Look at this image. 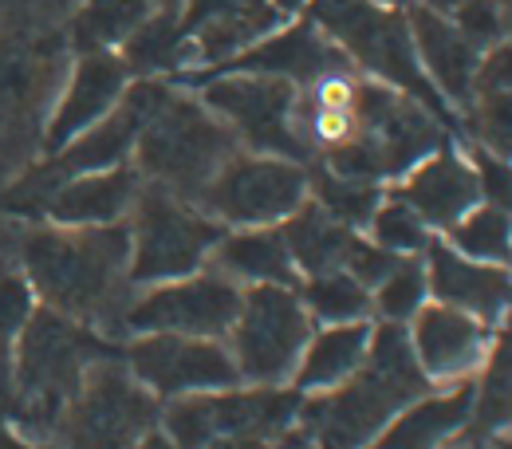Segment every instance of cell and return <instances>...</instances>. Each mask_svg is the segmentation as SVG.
<instances>
[{"label": "cell", "mask_w": 512, "mask_h": 449, "mask_svg": "<svg viewBox=\"0 0 512 449\" xmlns=\"http://www.w3.org/2000/svg\"><path fill=\"white\" fill-rule=\"evenodd\" d=\"M20 276L28 280L40 308H52L83 327H123L130 284V229L119 225H32L20 245Z\"/></svg>", "instance_id": "obj_1"}, {"label": "cell", "mask_w": 512, "mask_h": 449, "mask_svg": "<svg viewBox=\"0 0 512 449\" xmlns=\"http://www.w3.org/2000/svg\"><path fill=\"white\" fill-rule=\"evenodd\" d=\"M430 390L434 386L414 363L406 323H379L363 367L327 394H308L296 430L320 449H367L394 422V414Z\"/></svg>", "instance_id": "obj_2"}, {"label": "cell", "mask_w": 512, "mask_h": 449, "mask_svg": "<svg viewBox=\"0 0 512 449\" xmlns=\"http://www.w3.org/2000/svg\"><path fill=\"white\" fill-rule=\"evenodd\" d=\"M237 150L241 146L233 130L197 95L170 87V95L158 103V111L146 119V127L138 134L130 166L142 174V182H154L186 201H197V193L209 186L221 162Z\"/></svg>", "instance_id": "obj_3"}, {"label": "cell", "mask_w": 512, "mask_h": 449, "mask_svg": "<svg viewBox=\"0 0 512 449\" xmlns=\"http://www.w3.org/2000/svg\"><path fill=\"white\" fill-rule=\"evenodd\" d=\"M99 347L103 343L91 327L36 304L12 347V386L20 394V418L32 434H52L60 426L87 367L103 359Z\"/></svg>", "instance_id": "obj_4"}, {"label": "cell", "mask_w": 512, "mask_h": 449, "mask_svg": "<svg viewBox=\"0 0 512 449\" xmlns=\"http://www.w3.org/2000/svg\"><path fill=\"white\" fill-rule=\"evenodd\" d=\"M308 8H312V24L363 75L406 91L430 115L449 119L446 99L434 91V83L418 64L406 12L371 4V0H308Z\"/></svg>", "instance_id": "obj_5"}, {"label": "cell", "mask_w": 512, "mask_h": 449, "mask_svg": "<svg viewBox=\"0 0 512 449\" xmlns=\"http://www.w3.org/2000/svg\"><path fill=\"white\" fill-rule=\"evenodd\" d=\"M130 284L150 288L166 280L193 276L209 264L213 245L221 241L225 225H217L205 209L178 193L142 182L130 205Z\"/></svg>", "instance_id": "obj_6"}, {"label": "cell", "mask_w": 512, "mask_h": 449, "mask_svg": "<svg viewBox=\"0 0 512 449\" xmlns=\"http://www.w3.org/2000/svg\"><path fill=\"white\" fill-rule=\"evenodd\" d=\"M312 331L316 323L296 288L260 284L241 292V308L225 335V347L245 386H292Z\"/></svg>", "instance_id": "obj_7"}, {"label": "cell", "mask_w": 512, "mask_h": 449, "mask_svg": "<svg viewBox=\"0 0 512 449\" xmlns=\"http://www.w3.org/2000/svg\"><path fill=\"white\" fill-rule=\"evenodd\" d=\"M308 201V166L276 154L237 150L221 162L209 186L197 193L205 209L225 229H268L284 225Z\"/></svg>", "instance_id": "obj_8"}, {"label": "cell", "mask_w": 512, "mask_h": 449, "mask_svg": "<svg viewBox=\"0 0 512 449\" xmlns=\"http://www.w3.org/2000/svg\"><path fill=\"white\" fill-rule=\"evenodd\" d=\"M296 95L300 87L276 75L221 71L201 83V103L233 130L241 150L276 154L308 166V150L296 134Z\"/></svg>", "instance_id": "obj_9"}, {"label": "cell", "mask_w": 512, "mask_h": 449, "mask_svg": "<svg viewBox=\"0 0 512 449\" xmlns=\"http://www.w3.org/2000/svg\"><path fill=\"white\" fill-rule=\"evenodd\" d=\"M154 422L158 398L130 375L127 363L99 359L87 367L56 430L67 449H130Z\"/></svg>", "instance_id": "obj_10"}, {"label": "cell", "mask_w": 512, "mask_h": 449, "mask_svg": "<svg viewBox=\"0 0 512 449\" xmlns=\"http://www.w3.org/2000/svg\"><path fill=\"white\" fill-rule=\"evenodd\" d=\"M241 292L213 268H201L182 280L134 288L123 331L127 335H193V339H225L237 320Z\"/></svg>", "instance_id": "obj_11"}, {"label": "cell", "mask_w": 512, "mask_h": 449, "mask_svg": "<svg viewBox=\"0 0 512 449\" xmlns=\"http://www.w3.org/2000/svg\"><path fill=\"white\" fill-rule=\"evenodd\" d=\"M127 371L154 398H182L205 390L241 386L237 363L225 339H193V335H130L123 351Z\"/></svg>", "instance_id": "obj_12"}, {"label": "cell", "mask_w": 512, "mask_h": 449, "mask_svg": "<svg viewBox=\"0 0 512 449\" xmlns=\"http://www.w3.org/2000/svg\"><path fill=\"white\" fill-rule=\"evenodd\" d=\"M178 16L186 36L182 71L229 64L284 24L272 0H178Z\"/></svg>", "instance_id": "obj_13"}, {"label": "cell", "mask_w": 512, "mask_h": 449, "mask_svg": "<svg viewBox=\"0 0 512 449\" xmlns=\"http://www.w3.org/2000/svg\"><path fill=\"white\" fill-rule=\"evenodd\" d=\"M406 339H410L414 363L426 375V383L442 390V386L477 379V371L489 355V343H493V327L449 308V304L426 300L406 327Z\"/></svg>", "instance_id": "obj_14"}, {"label": "cell", "mask_w": 512, "mask_h": 449, "mask_svg": "<svg viewBox=\"0 0 512 449\" xmlns=\"http://www.w3.org/2000/svg\"><path fill=\"white\" fill-rule=\"evenodd\" d=\"M422 264H426L430 300L449 304L489 327L512 316V264H485V260L461 257L438 233L422 249Z\"/></svg>", "instance_id": "obj_15"}, {"label": "cell", "mask_w": 512, "mask_h": 449, "mask_svg": "<svg viewBox=\"0 0 512 449\" xmlns=\"http://www.w3.org/2000/svg\"><path fill=\"white\" fill-rule=\"evenodd\" d=\"M130 71L119 60V52H87L67 71L64 91L48 107L44 123V150L56 154L71 138H79L87 127H95L127 91Z\"/></svg>", "instance_id": "obj_16"}, {"label": "cell", "mask_w": 512, "mask_h": 449, "mask_svg": "<svg viewBox=\"0 0 512 449\" xmlns=\"http://www.w3.org/2000/svg\"><path fill=\"white\" fill-rule=\"evenodd\" d=\"M410 20V36H414V52L418 64L426 71V79L434 83V91L453 103L461 115L473 103V83H477V67H481V48L442 12L426 8V4H410L406 8Z\"/></svg>", "instance_id": "obj_17"}, {"label": "cell", "mask_w": 512, "mask_h": 449, "mask_svg": "<svg viewBox=\"0 0 512 449\" xmlns=\"http://www.w3.org/2000/svg\"><path fill=\"white\" fill-rule=\"evenodd\" d=\"M390 193H398L426 221L430 233H446L461 213H469L481 201L477 170H473L469 154H457L446 146L434 150L430 158H422L410 174H402Z\"/></svg>", "instance_id": "obj_18"}, {"label": "cell", "mask_w": 512, "mask_h": 449, "mask_svg": "<svg viewBox=\"0 0 512 449\" xmlns=\"http://www.w3.org/2000/svg\"><path fill=\"white\" fill-rule=\"evenodd\" d=\"M142 190V174L134 166H111L95 174H75L64 178L48 193V221L71 225V229H91V225H119L130 217V205Z\"/></svg>", "instance_id": "obj_19"}, {"label": "cell", "mask_w": 512, "mask_h": 449, "mask_svg": "<svg viewBox=\"0 0 512 449\" xmlns=\"http://www.w3.org/2000/svg\"><path fill=\"white\" fill-rule=\"evenodd\" d=\"M335 67H355L312 20H300L292 28H276L272 36H264L249 52H241L237 60L221 64V71H256V75H276L288 79L296 87L320 79L323 71Z\"/></svg>", "instance_id": "obj_20"}, {"label": "cell", "mask_w": 512, "mask_h": 449, "mask_svg": "<svg viewBox=\"0 0 512 449\" xmlns=\"http://www.w3.org/2000/svg\"><path fill=\"white\" fill-rule=\"evenodd\" d=\"M64 71V52L36 36H0V127L40 111Z\"/></svg>", "instance_id": "obj_21"}, {"label": "cell", "mask_w": 512, "mask_h": 449, "mask_svg": "<svg viewBox=\"0 0 512 449\" xmlns=\"http://www.w3.org/2000/svg\"><path fill=\"white\" fill-rule=\"evenodd\" d=\"M205 268L221 272L237 288H260V284L296 288L300 284V272L292 264V253L284 245L280 225H268V229H225L221 241L213 245Z\"/></svg>", "instance_id": "obj_22"}, {"label": "cell", "mask_w": 512, "mask_h": 449, "mask_svg": "<svg viewBox=\"0 0 512 449\" xmlns=\"http://www.w3.org/2000/svg\"><path fill=\"white\" fill-rule=\"evenodd\" d=\"M473 383L442 386L414 398L367 449H442L469 426Z\"/></svg>", "instance_id": "obj_23"}, {"label": "cell", "mask_w": 512, "mask_h": 449, "mask_svg": "<svg viewBox=\"0 0 512 449\" xmlns=\"http://www.w3.org/2000/svg\"><path fill=\"white\" fill-rule=\"evenodd\" d=\"M371 320H355V323H323L312 331L304 355H300V367L292 375V386L308 398V394H327L335 386H343L367 359V347H371Z\"/></svg>", "instance_id": "obj_24"}, {"label": "cell", "mask_w": 512, "mask_h": 449, "mask_svg": "<svg viewBox=\"0 0 512 449\" xmlns=\"http://www.w3.org/2000/svg\"><path fill=\"white\" fill-rule=\"evenodd\" d=\"M280 233H284V245L292 253V264H296L300 280L331 272V268H343L351 245H355V237H359L355 229H347L327 209H320L312 197L280 225Z\"/></svg>", "instance_id": "obj_25"}, {"label": "cell", "mask_w": 512, "mask_h": 449, "mask_svg": "<svg viewBox=\"0 0 512 449\" xmlns=\"http://www.w3.org/2000/svg\"><path fill=\"white\" fill-rule=\"evenodd\" d=\"M119 60L138 79H154L162 71H182L186 36H182L178 0H158V8L130 32V40L119 48Z\"/></svg>", "instance_id": "obj_26"}, {"label": "cell", "mask_w": 512, "mask_h": 449, "mask_svg": "<svg viewBox=\"0 0 512 449\" xmlns=\"http://www.w3.org/2000/svg\"><path fill=\"white\" fill-rule=\"evenodd\" d=\"M158 8V0H79L67 24V44L87 52H119L130 32Z\"/></svg>", "instance_id": "obj_27"}, {"label": "cell", "mask_w": 512, "mask_h": 449, "mask_svg": "<svg viewBox=\"0 0 512 449\" xmlns=\"http://www.w3.org/2000/svg\"><path fill=\"white\" fill-rule=\"evenodd\" d=\"M469 430L485 434V438L512 430V320L493 335L489 355L473 379Z\"/></svg>", "instance_id": "obj_28"}, {"label": "cell", "mask_w": 512, "mask_h": 449, "mask_svg": "<svg viewBox=\"0 0 512 449\" xmlns=\"http://www.w3.org/2000/svg\"><path fill=\"white\" fill-rule=\"evenodd\" d=\"M453 253L485 264H512V213L501 205L477 201L469 213H461L446 233H438Z\"/></svg>", "instance_id": "obj_29"}, {"label": "cell", "mask_w": 512, "mask_h": 449, "mask_svg": "<svg viewBox=\"0 0 512 449\" xmlns=\"http://www.w3.org/2000/svg\"><path fill=\"white\" fill-rule=\"evenodd\" d=\"M304 308L316 327L323 323H355L371 320V292L347 272V268H331L320 276H304L296 284Z\"/></svg>", "instance_id": "obj_30"}, {"label": "cell", "mask_w": 512, "mask_h": 449, "mask_svg": "<svg viewBox=\"0 0 512 449\" xmlns=\"http://www.w3.org/2000/svg\"><path fill=\"white\" fill-rule=\"evenodd\" d=\"M308 197L327 209L335 221H343L347 229H363L367 221H371V213L379 209V201H383V190L375 186V182H355V178H339V174H331V170H316V174H308Z\"/></svg>", "instance_id": "obj_31"}, {"label": "cell", "mask_w": 512, "mask_h": 449, "mask_svg": "<svg viewBox=\"0 0 512 449\" xmlns=\"http://www.w3.org/2000/svg\"><path fill=\"white\" fill-rule=\"evenodd\" d=\"M426 300H430V284L422 257H402L371 288V312L383 323H410Z\"/></svg>", "instance_id": "obj_32"}, {"label": "cell", "mask_w": 512, "mask_h": 449, "mask_svg": "<svg viewBox=\"0 0 512 449\" xmlns=\"http://www.w3.org/2000/svg\"><path fill=\"white\" fill-rule=\"evenodd\" d=\"M430 229L426 221L398 197V193H383L379 209L367 221V241H375L379 249L394 253V257H422V249L430 245Z\"/></svg>", "instance_id": "obj_33"}, {"label": "cell", "mask_w": 512, "mask_h": 449, "mask_svg": "<svg viewBox=\"0 0 512 449\" xmlns=\"http://www.w3.org/2000/svg\"><path fill=\"white\" fill-rule=\"evenodd\" d=\"M461 119H465V127L473 134V146H481V150L512 162V91L477 95Z\"/></svg>", "instance_id": "obj_34"}, {"label": "cell", "mask_w": 512, "mask_h": 449, "mask_svg": "<svg viewBox=\"0 0 512 449\" xmlns=\"http://www.w3.org/2000/svg\"><path fill=\"white\" fill-rule=\"evenodd\" d=\"M36 312V296L20 272H0V359H12V347L24 331L28 316Z\"/></svg>", "instance_id": "obj_35"}, {"label": "cell", "mask_w": 512, "mask_h": 449, "mask_svg": "<svg viewBox=\"0 0 512 449\" xmlns=\"http://www.w3.org/2000/svg\"><path fill=\"white\" fill-rule=\"evenodd\" d=\"M449 20H453V24H457L481 52L493 48L497 40H505V24H501V12H497L493 0H469V4L457 8Z\"/></svg>", "instance_id": "obj_36"}, {"label": "cell", "mask_w": 512, "mask_h": 449, "mask_svg": "<svg viewBox=\"0 0 512 449\" xmlns=\"http://www.w3.org/2000/svg\"><path fill=\"white\" fill-rule=\"evenodd\" d=\"M489 91H512V36L497 40L493 48L481 52L473 99H477V95H489Z\"/></svg>", "instance_id": "obj_37"}, {"label": "cell", "mask_w": 512, "mask_h": 449, "mask_svg": "<svg viewBox=\"0 0 512 449\" xmlns=\"http://www.w3.org/2000/svg\"><path fill=\"white\" fill-rule=\"evenodd\" d=\"M130 449H178V446H174V442H170V438H166V434L154 426V430H146V434H142V438H138Z\"/></svg>", "instance_id": "obj_38"}, {"label": "cell", "mask_w": 512, "mask_h": 449, "mask_svg": "<svg viewBox=\"0 0 512 449\" xmlns=\"http://www.w3.org/2000/svg\"><path fill=\"white\" fill-rule=\"evenodd\" d=\"M205 449H272L268 442H256V438H217Z\"/></svg>", "instance_id": "obj_39"}, {"label": "cell", "mask_w": 512, "mask_h": 449, "mask_svg": "<svg viewBox=\"0 0 512 449\" xmlns=\"http://www.w3.org/2000/svg\"><path fill=\"white\" fill-rule=\"evenodd\" d=\"M418 4H426V8H434V12H442V16H453V12L465 8L469 0H418Z\"/></svg>", "instance_id": "obj_40"}, {"label": "cell", "mask_w": 512, "mask_h": 449, "mask_svg": "<svg viewBox=\"0 0 512 449\" xmlns=\"http://www.w3.org/2000/svg\"><path fill=\"white\" fill-rule=\"evenodd\" d=\"M497 12H501V24H505V36H512V0H493Z\"/></svg>", "instance_id": "obj_41"}, {"label": "cell", "mask_w": 512, "mask_h": 449, "mask_svg": "<svg viewBox=\"0 0 512 449\" xmlns=\"http://www.w3.org/2000/svg\"><path fill=\"white\" fill-rule=\"evenodd\" d=\"M272 4H276V8H280V12L288 16V12H300V8L308 4V0H272Z\"/></svg>", "instance_id": "obj_42"}, {"label": "cell", "mask_w": 512, "mask_h": 449, "mask_svg": "<svg viewBox=\"0 0 512 449\" xmlns=\"http://www.w3.org/2000/svg\"><path fill=\"white\" fill-rule=\"evenodd\" d=\"M371 4H383V8H398V12H406L410 4H418V0H371Z\"/></svg>", "instance_id": "obj_43"}, {"label": "cell", "mask_w": 512, "mask_h": 449, "mask_svg": "<svg viewBox=\"0 0 512 449\" xmlns=\"http://www.w3.org/2000/svg\"><path fill=\"white\" fill-rule=\"evenodd\" d=\"M497 446H501V449H512V430H505V434H497Z\"/></svg>", "instance_id": "obj_44"}]
</instances>
